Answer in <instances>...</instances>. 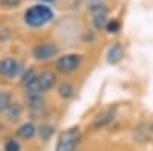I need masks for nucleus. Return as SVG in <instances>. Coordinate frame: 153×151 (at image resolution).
I'll list each match as a JSON object with an SVG mask.
<instances>
[{
    "mask_svg": "<svg viewBox=\"0 0 153 151\" xmlns=\"http://www.w3.org/2000/svg\"><path fill=\"white\" fill-rule=\"evenodd\" d=\"M52 18H54V11L43 3L32 5L25 12V23L31 28H43L45 24L52 21Z\"/></svg>",
    "mask_w": 153,
    "mask_h": 151,
    "instance_id": "obj_1",
    "label": "nucleus"
},
{
    "mask_svg": "<svg viewBox=\"0 0 153 151\" xmlns=\"http://www.w3.org/2000/svg\"><path fill=\"white\" fill-rule=\"evenodd\" d=\"M55 84H57V75L51 70H46V72H42V73L37 75L35 81L26 87V92L45 95L48 90L52 89Z\"/></svg>",
    "mask_w": 153,
    "mask_h": 151,
    "instance_id": "obj_2",
    "label": "nucleus"
},
{
    "mask_svg": "<svg viewBox=\"0 0 153 151\" xmlns=\"http://www.w3.org/2000/svg\"><path fill=\"white\" fill-rule=\"evenodd\" d=\"M80 142V128L78 127H72L65 130L57 141L55 151H75Z\"/></svg>",
    "mask_w": 153,
    "mask_h": 151,
    "instance_id": "obj_3",
    "label": "nucleus"
},
{
    "mask_svg": "<svg viewBox=\"0 0 153 151\" xmlns=\"http://www.w3.org/2000/svg\"><path fill=\"white\" fill-rule=\"evenodd\" d=\"M83 63V58L81 55L78 54H65L58 57L57 63H55V69L60 72V73H74L75 70H78L80 66Z\"/></svg>",
    "mask_w": 153,
    "mask_h": 151,
    "instance_id": "obj_4",
    "label": "nucleus"
},
{
    "mask_svg": "<svg viewBox=\"0 0 153 151\" xmlns=\"http://www.w3.org/2000/svg\"><path fill=\"white\" fill-rule=\"evenodd\" d=\"M60 49L55 43L52 41H45V43H38L32 49V57L37 61H49L58 55Z\"/></svg>",
    "mask_w": 153,
    "mask_h": 151,
    "instance_id": "obj_5",
    "label": "nucleus"
},
{
    "mask_svg": "<svg viewBox=\"0 0 153 151\" xmlns=\"http://www.w3.org/2000/svg\"><path fill=\"white\" fill-rule=\"evenodd\" d=\"M89 11H91V15H92V21L95 24L97 29H103L104 24L107 21V8L103 2L100 0H94L89 5Z\"/></svg>",
    "mask_w": 153,
    "mask_h": 151,
    "instance_id": "obj_6",
    "label": "nucleus"
},
{
    "mask_svg": "<svg viewBox=\"0 0 153 151\" xmlns=\"http://www.w3.org/2000/svg\"><path fill=\"white\" fill-rule=\"evenodd\" d=\"M22 64L20 61L12 58V57H6L0 60V77L3 78H16L20 73Z\"/></svg>",
    "mask_w": 153,
    "mask_h": 151,
    "instance_id": "obj_7",
    "label": "nucleus"
},
{
    "mask_svg": "<svg viewBox=\"0 0 153 151\" xmlns=\"http://www.w3.org/2000/svg\"><path fill=\"white\" fill-rule=\"evenodd\" d=\"M123 58H124V47L121 43H115L113 46L109 47L106 54V60L109 64H118Z\"/></svg>",
    "mask_w": 153,
    "mask_h": 151,
    "instance_id": "obj_8",
    "label": "nucleus"
},
{
    "mask_svg": "<svg viewBox=\"0 0 153 151\" xmlns=\"http://www.w3.org/2000/svg\"><path fill=\"white\" fill-rule=\"evenodd\" d=\"M115 116H117V110L115 108H109V110L103 111L101 115L97 116V119L94 122V128H103L106 125L112 124L115 121Z\"/></svg>",
    "mask_w": 153,
    "mask_h": 151,
    "instance_id": "obj_9",
    "label": "nucleus"
},
{
    "mask_svg": "<svg viewBox=\"0 0 153 151\" xmlns=\"http://www.w3.org/2000/svg\"><path fill=\"white\" fill-rule=\"evenodd\" d=\"M16 134H17V137H20L23 141H29L37 134V127L32 122H25L17 128Z\"/></svg>",
    "mask_w": 153,
    "mask_h": 151,
    "instance_id": "obj_10",
    "label": "nucleus"
},
{
    "mask_svg": "<svg viewBox=\"0 0 153 151\" xmlns=\"http://www.w3.org/2000/svg\"><path fill=\"white\" fill-rule=\"evenodd\" d=\"M26 102H28V105L32 111H40L45 107V99H43L42 93L26 92Z\"/></svg>",
    "mask_w": 153,
    "mask_h": 151,
    "instance_id": "obj_11",
    "label": "nucleus"
},
{
    "mask_svg": "<svg viewBox=\"0 0 153 151\" xmlns=\"http://www.w3.org/2000/svg\"><path fill=\"white\" fill-rule=\"evenodd\" d=\"M5 115H6L9 122L20 121V118L23 116V105L20 102H11L9 107L6 108V111H5Z\"/></svg>",
    "mask_w": 153,
    "mask_h": 151,
    "instance_id": "obj_12",
    "label": "nucleus"
},
{
    "mask_svg": "<svg viewBox=\"0 0 153 151\" xmlns=\"http://www.w3.org/2000/svg\"><path fill=\"white\" fill-rule=\"evenodd\" d=\"M37 75H38V73H37V70H35V69H32V67H31V69H28V70H25V72H23V75H22V81H20V82H22V85L25 87V89H26V87H28L29 84H32V82L35 81Z\"/></svg>",
    "mask_w": 153,
    "mask_h": 151,
    "instance_id": "obj_13",
    "label": "nucleus"
},
{
    "mask_svg": "<svg viewBox=\"0 0 153 151\" xmlns=\"http://www.w3.org/2000/svg\"><path fill=\"white\" fill-rule=\"evenodd\" d=\"M58 93H60V96H61L63 99H71V98L74 96V93H75V89H74L72 84L63 82V84H60V87H58Z\"/></svg>",
    "mask_w": 153,
    "mask_h": 151,
    "instance_id": "obj_14",
    "label": "nucleus"
},
{
    "mask_svg": "<svg viewBox=\"0 0 153 151\" xmlns=\"http://www.w3.org/2000/svg\"><path fill=\"white\" fill-rule=\"evenodd\" d=\"M11 102H12L11 93L9 92H5V90H0V115L6 111V108L9 107Z\"/></svg>",
    "mask_w": 153,
    "mask_h": 151,
    "instance_id": "obj_15",
    "label": "nucleus"
},
{
    "mask_svg": "<svg viewBox=\"0 0 153 151\" xmlns=\"http://www.w3.org/2000/svg\"><path fill=\"white\" fill-rule=\"evenodd\" d=\"M37 133H38V136H40L43 141H49V137L54 134V127H52V125H49V124H43V125L38 127Z\"/></svg>",
    "mask_w": 153,
    "mask_h": 151,
    "instance_id": "obj_16",
    "label": "nucleus"
},
{
    "mask_svg": "<svg viewBox=\"0 0 153 151\" xmlns=\"http://www.w3.org/2000/svg\"><path fill=\"white\" fill-rule=\"evenodd\" d=\"M104 29L109 32V34H117L120 29H121V23H120V20H117V18H107V21H106V24H104Z\"/></svg>",
    "mask_w": 153,
    "mask_h": 151,
    "instance_id": "obj_17",
    "label": "nucleus"
},
{
    "mask_svg": "<svg viewBox=\"0 0 153 151\" xmlns=\"http://www.w3.org/2000/svg\"><path fill=\"white\" fill-rule=\"evenodd\" d=\"M22 3V0H0V6L5 9H14Z\"/></svg>",
    "mask_w": 153,
    "mask_h": 151,
    "instance_id": "obj_18",
    "label": "nucleus"
},
{
    "mask_svg": "<svg viewBox=\"0 0 153 151\" xmlns=\"http://www.w3.org/2000/svg\"><path fill=\"white\" fill-rule=\"evenodd\" d=\"M22 147L16 139H8L5 144V151H20Z\"/></svg>",
    "mask_w": 153,
    "mask_h": 151,
    "instance_id": "obj_19",
    "label": "nucleus"
},
{
    "mask_svg": "<svg viewBox=\"0 0 153 151\" xmlns=\"http://www.w3.org/2000/svg\"><path fill=\"white\" fill-rule=\"evenodd\" d=\"M43 2H46V3H52V2H57V0H43Z\"/></svg>",
    "mask_w": 153,
    "mask_h": 151,
    "instance_id": "obj_20",
    "label": "nucleus"
},
{
    "mask_svg": "<svg viewBox=\"0 0 153 151\" xmlns=\"http://www.w3.org/2000/svg\"><path fill=\"white\" fill-rule=\"evenodd\" d=\"M2 130H3V124L0 122V133H2Z\"/></svg>",
    "mask_w": 153,
    "mask_h": 151,
    "instance_id": "obj_21",
    "label": "nucleus"
}]
</instances>
